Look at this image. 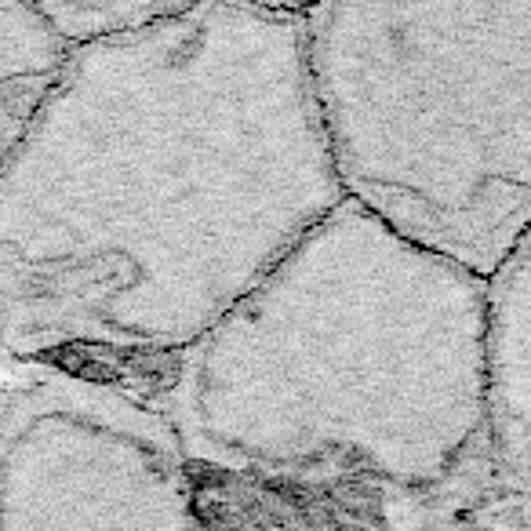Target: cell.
Segmentation results:
<instances>
[{
  "label": "cell",
  "instance_id": "1",
  "mask_svg": "<svg viewBox=\"0 0 531 531\" xmlns=\"http://www.w3.org/2000/svg\"><path fill=\"white\" fill-rule=\"evenodd\" d=\"M342 201L306 4H171L73 48L0 168V346L179 357Z\"/></svg>",
  "mask_w": 531,
  "mask_h": 531
},
{
  "label": "cell",
  "instance_id": "2",
  "mask_svg": "<svg viewBox=\"0 0 531 531\" xmlns=\"http://www.w3.org/2000/svg\"><path fill=\"white\" fill-rule=\"evenodd\" d=\"M488 386L481 281L342 201L175 357L161 415L190 466L437 481Z\"/></svg>",
  "mask_w": 531,
  "mask_h": 531
},
{
  "label": "cell",
  "instance_id": "3",
  "mask_svg": "<svg viewBox=\"0 0 531 531\" xmlns=\"http://www.w3.org/2000/svg\"><path fill=\"white\" fill-rule=\"evenodd\" d=\"M502 11L306 4V62L342 197L481 277L517 219Z\"/></svg>",
  "mask_w": 531,
  "mask_h": 531
},
{
  "label": "cell",
  "instance_id": "4",
  "mask_svg": "<svg viewBox=\"0 0 531 531\" xmlns=\"http://www.w3.org/2000/svg\"><path fill=\"white\" fill-rule=\"evenodd\" d=\"M0 531H204L161 408L62 368L0 408Z\"/></svg>",
  "mask_w": 531,
  "mask_h": 531
},
{
  "label": "cell",
  "instance_id": "5",
  "mask_svg": "<svg viewBox=\"0 0 531 531\" xmlns=\"http://www.w3.org/2000/svg\"><path fill=\"white\" fill-rule=\"evenodd\" d=\"M70 51L37 4H0V168L51 99Z\"/></svg>",
  "mask_w": 531,
  "mask_h": 531
},
{
  "label": "cell",
  "instance_id": "6",
  "mask_svg": "<svg viewBox=\"0 0 531 531\" xmlns=\"http://www.w3.org/2000/svg\"><path fill=\"white\" fill-rule=\"evenodd\" d=\"M175 0H41L37 8L70 48L142 30L168 15Z\"/></svg>",
  "mask_w": 531,
  "mask_h": 531
}]
</instances>
